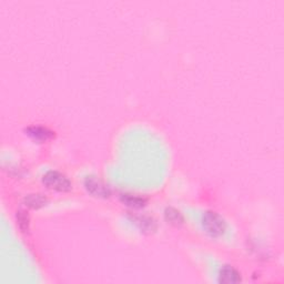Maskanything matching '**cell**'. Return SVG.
Returning a JSON list of instances; mask_svg holds the SVG:
<instances>
[{
  "label": "cell",
  "mask_w": 284,
  "mask_h": 284,
  "mask_svg": "<svg viewBox=\"0 0 284 284\" xmlns=\"http://www.w3.org/2000/svg\"><path fill=\"white\" fill-rule=\"evenodd\" d=\"M25 204L31 209H40L43 205L47 203V198L40 193H30V195L26 196L25 199Z\"/></svg>",
  "instance_id": "ba28073f"
},
{
  "label": "cell",
  "mask_w": 284,
  "mask_h": 284,
  "mask_svg": "<svg viewBox=\"0 0 284 284\" xmlns=\"http://www.w3.org/2000/svg\"><path fill=\"white\" fill-rule=\"evenodd\" d=\"M164 219L168 223L173 225H180L184 221L182 213L173 206H168L164 210Z\"/></svg>",
  "instance_id": "9c48e42d"
},
{
  "label": "cell",
  "mask_w": 284,
  "mask_h": 284,
  "mask_svg": "<svg viewBox=\"0 0 284 284\" xmlns=\"http://www.w3.org/2000/svg\"><path fill=\"white\" fill-rule=\"evenodd\" d=\"M120 200L121 202L130 206V208L133 209H140L144 208V206L147 204L148 199L145 197H141L139 195H133V193H121L120 195Z\"/></svg>",
  "instance_id": "8992f818"
},
{
  "label": "cell",
  "mask_w": 284,
  "mask_h": 284,
  "mask_svg": "<svg viewBox=\"0 0 284 284\" xmlns=\"http://www.w3.org/2000/svg\"><path fill=\"white\" fill-rule=\"evenodd\" d=\"M132 221L138 225V228L141 231L148 232V233H150V232H153L157 229L156 220L149 216L135 215V216H132Z\"/></svg>",
  "instance_id": "52a82bcc"
},
{
  "label": "cell",
  "mask_w": 284,
  "mask_h": 284,
  "mask_svg": "<svg viewBox=\"0 0 284 284\" xmlns=\"http://www.w3.org/2000/svg\"><path fill=\"white\" fill-rule=\"evenodd\" d=\"M17 224L19 229H20L22 232L28 231L29 229V217L27 213H26L23 210H19L17 212Z\"/></svg>",
  "instance_id": "30bf717a"
},
{
  "label": "cell",
  "mask_w": 284,
  "mask_h": 284,
  "mask_svg": "<svg viewBox=\"0 0 284 284\" xmlns=\"http://www.w3.org/2000/svg\"><path fill=\"white\" fill-rule=\"evenodd\" d=\"M83 184H85L86 190L93 197L106 199L111 196L110 188H109V186L103 182L101 179L97 178L94 176L86 177Z\"/></svg>",
  "instance_id": "3957f363"
},
{
  "label": "cell",
  "mask_w": 284,
  "mask_h": 284,
  "mask_svg": "<svg viewBox=\"0 0 284 284\" xmlns=\"http://www.w3.org/2000/svg\"><path fill=\"white\" fill-rule=\"evenodd\" d=\"M202 225L204 231L212 238L222 236L227 231V221L216 211H205L202 216Z\"/></svg>",
  "instance_id": "6da1fadb"
},
{
  "label": "cell",
  "mask_w": 284,
  "mask_h": 284,
  "mask_svg": "<svg viewBox=\"0 0 284 284\" xmlns=\"http://www.w3.org/2000/svg\"><path fill=\"white\" fill-rule=\"evenodd\" d=\"M42 183L51 190L59 192H67L73 188V183L69 178L57 170H49L42 176Z\"/></svg>",
  "instance_id": "7a4b0ae2"
},
{
  "label": "cell",
  "mask_w": 284,
  "mask_h": 284,
  "mask_svg": "<svg viewBox=\"0 0 284 284\" xmlns=\"http://www.w3.org/2000/svg\"><path fill=\"white\" fill-rule=\"evenodd\" d=\"M218 281L225 284H234L242 281L241 273L231 266H223L219 272Z\"/></svg>",
  "instance_id": "277c9868"
},
{
  "label": "cell",
  "mask_w": 284,
  "mask_h": 284,
  "mask_svg": "<svg viewBox=\"0 0 284 284\" xmlns=\"http://www.w3.org/2000/svg\"><path fill=\"white\" fill-rule=\"evenodd\" d=\"M26 132L32 139L38 141H47L49 139H53L55 137V132L51 131L50 129L42 127V126H31L26 129Z\"/></svg>",
  "instance_id": "5b68a950"
}]
</instances>
